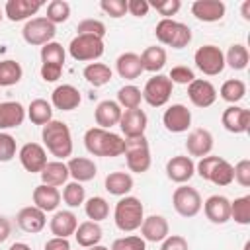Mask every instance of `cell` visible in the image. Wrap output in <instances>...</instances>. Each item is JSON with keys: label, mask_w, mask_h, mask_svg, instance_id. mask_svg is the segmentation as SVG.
Segmentation results:
<instances>
[{"label": "cell", "mask_w": 250, "mask_h": 250, "mask_svg": "<svg viewBox=\"0 0 250 250\" xmlns=\"http://www.w3.org/2000/svg\"><path fill=\"white\" fill-rule=\"evenodd\" d=\"M41 176V184L45 186H53V188H59V186H64L68 182V168L62 160H53V162H47L45 168L39 172Z\"/></svg>", "instance_id": "31"}, {"label": "cell", "mask_w": 250, "mask_h": 250, "mask_svg": "<svg viewBox=\"0 0 250 250\" xmlns=\"http://www.w3.org/2000/svg\"><path fill=\"white\" fill-rule=\"evenodd\" d=\"M86 250H109L107 246H102V244H96V246H90V248H86Z\"/></svg>", "instance_id": "59"}, {"label": "cell", "mask_w": 250, "mask_h": 250, "mask_svg": "<svg viewBox=\"0 0 250 250\" xmlns=\"http://www.w3.org/2000/svg\"><path fill=\"white\" fill-rule=\"evenodd\" d=\"M139 57H141L143 70L156 72V74H160V70L164 68L166 59H168L166 49H164V47H158V45H150V47H146Z\"/></svg>", "instance_id": "34"}, {"label": "cell", "mask_w": 250, "mask_h": 250, "mask_svg": "<svg viewBox=\"0 0 250 250\" xmlns=\"http://www.w3.org/2000/svg\"><path fill=\"white\" fill-rule=\"evenodd\" d=\"M21 76H23V68L18 61H12V59L0 61V86L2 88L18 84L21 80Z\"/></svg>", "instance_id": "41"}, {"label": "cell", "mask_w": 250, "mask_h": 250, "mask_svg": "<svg viewBox=\"0 0 250 250\" xmlns=\"http://www.w3.org/2000/svg\"><path fill=\"white\" fill-rule=\"evenodd\" d=\"M100 8L109 16V18H123L127 14V0H102Z\"/></svg>", "instance_id": "51"}, {"label": "cell", "mask_w": 250, "mask_h": 250, "mask_svg": "<svg viewBox=\"0 0 250 250\" xmlns=\"http://www.w3.org/2000/svg\"><path fill=\"white\" fill-rule=\"evenodd\" d=\"M205 217L213 223V225H225L230 221V199L225 195H209L203 205H201Z\"/></svg>", "instance_id": "17"}, {"label": "cell", "mask_w": 250, "mask_h": 250, "mask_svg": "<svg viewBox=\"0 0 250 250\" xmlns=\"http://www.w3.org/2000/svg\"><path fill=\"white\" fill-rule=\"evenodd\" d=\"M230 219H234L238 225H250V195H242L230 201Z\"/></svg>", "instance_id": "45"}, {"label": "cell", "mask_w": 250, "mask_h": 250, "mask_svg": "<svg viewBox=\"0 0 250 250\" xmlns=\"http://www.w3.org/2000/svg\"><path fill=\"white\" fill-rule=\"evenodd\" d=\"M84 211H86L88 221L102 223L109 215V203L102 195H94V197H90V199L84 201Z\"/></svg>", "instance_id": "42"}, {"label": "cell", "mask_w": 250, "mask_h": 250, "mask_svg": "<svg viewBox=\"0 0 250 250\" xmlns=\"http://www.w3.org/2000/svg\"><path fill=\"white\" fill-rule=\"evenodd\" d=\"M121 113H123V109L119 107L117 102H113V100H102V102L96 105L94 119H96V125H98V127L111 131L113 125H119Z\"/></svg>", "instance_id": "25"}, {"label": "cell", "mask_w": 250, "mask_h": 250, "mask_svg": "<svg viewBox=\"0 0 250 250\" xmlns=\"http://www.w3.org/2000/svg\"><path fill=\"white\" fill-rule=\"evenodd\" d=\"M2 18H4V12H2V10H0V21H2Z\"/></svg>", "instance_id": "60"}, {"label": "cell", "mask_w": 250, "mask_h": 250, "mask_svg": "<svg viewBox=\"0 0 250 250\" xmlns=\"http://www.w3.org/2000/svg\"><path fill=\"white\" fill-rule=\"evenodd\" d=\"M16 139L10 133L0 131V162H10L16 156Z\"/></svg>", "instance_id": "49"}, {"label": "cell", "mask_w": 250, "mask_h": 250, "mask_svg": "<svg viewBox=\"0 0 250 250\" xmlns=\"http://www.w3.org/2000/svg\"><path fill=\"white\" fill-rule=\"evenodd\" d=\"M109 250H146V242L137 234H129L115 238Z\"/></svg>", "instance_id": "48"}, {"label": "cell", "mask_w": 250, "mask_h": 250, "mask_svg": "<svg viewBox=\"0 0 250 250\" xmlns=\"http://www.w3.org/2000/svg\"><path fill=\"white\" fill-rule=\"evenodd\" d=\"M248 61L250 53L242 43H232L225 53V66H230L232 70H244L248 66Z\"/></svg>", "instance_id": "38"}, {"label": "cell", "mask_w": 250, "mask_h": 250, "mask_svg": "<svg viewBox=\"0 0 250 250\" xmlns=\"http://www.w3.org/2000/svg\"><path fill=\"white\" fill-rule=\"evenodd\" d=\"M53 25L64 23L70 18V4L64 0H51L47 4V16H45Z\"/></svg>", "instance_id": "44"}, {"label": "cell", "mask_w": 250, "mask_h": 250, "mask_svg": "<svg viewBox=\"0 0 250 250\" xmlns=\"http://www.w3.org/2000/svg\"><path fill=\"white\" fill-rule=\"evenodd\" d=\"M31 197H33V205H35V207H39V209H41V211H45V213L57 211V209H59V205H61V199H62V197H61L59 188L45 186V184H39V186L33 189Z\"/></svg>", "instance_id": "28"}, {"label": "cell", "mask_w": 250, "mask_h": 250, "mask_svg": "<svg viewBox=\"0 0 250 250\" xmlns=\"http://www.w3.org/2000/svg\"><path fill=\"white\" fill-rule=\"evenodd\" d=\"M16 223L18 227L27 232V234H37L45 229L47 225V213L41 211L39 207L35 205H27V207H21L16 215Z\"/></svg>", "instance_id": "18"}, {"label": "cell", "mask_w": 250, "mask_h": 250, "mask_svg": "<svg viewBox=\"0 0 250 250\" xmlns=\"http://www.w3.org/2000/svg\"><path fill=\"white\" fill-rule=\"evenodd\" d=\"M55 33H57V25H53L45 16H37V18L27 20L23 29H21L23 41L27 45H33V47H43V45L51 43Z\"/></svg>", "instance_id": "8"}, {"label": "cell", "mask_w": 250, "mask_h": 250, "mask_svg": "<svg viewBox=\"0 0 250 250\" xmlns=\"http://www.w3.org/2000/svg\"><path fill=\"white\" fill-rule=\"evenodd\" d=\"M84 146L90 154L94 156H104V158H115L121 156L125 150V139L109 129L102 127H90L84 133Z\"/></svg>", "instance_id": "1"}, {"label": "cell", "mask_w": 250, "mask_h": 250, "mask_svg": "<svg viewBox=\"0 0 250 250\" xmlns=\"http://www.w3.org/2000/svg\"><path fill=\"white\" fill-rule=\"evenodd\" d=\"M221 123L229 133H234V135L248 133V129H250V109L240 107V105H229L221 115Z\"/></svg>", "instance_id": "19"}, {"label": "cell", "mask_w": 250, "mask_h": 250, "mask_svg": "<svg viewBox=\"0 0 250 250\" xmlns=\"http://www.w3.org/2000/svg\"><path fill=\"white\" fill-rule=\"evenodd\" d=\"M125 160H127V168L135 174H145L150 164H152V156H150V146L146 137H133V139H125Z\"/></svg>", "instance_id": "6"}, {"label": "cell", "mask_w": 250, "mask_h": 250, "mask_svg": "<svg viewBox=\"0 0 250 250\" xmlns=\"http://www.w3.org/2000/svg\"><path fill=\"white\" fill-rule=\"evenodd\" d=\"M146 123L148 117L146 113L137 107V109H123L121 119H119V129L125 135V139H133V137H143L146 131Z\"/></svg>", "instance_id": "16"}, {"label": "cell", "mask_w": 250, "mask_h": 250, "mask_svg": "<svg viewBox=\"0 0 250 250\" xmlns=\"http://www.w3.org/2000/svg\"><path fill=\"white\" fill-rule=\"evenodd\" d=\"M170 234V225L162 215H148L141 223V238L145 242H162Z\"/></svg>", "instance_id": "22"}, {"label": "cell", "mask_w": 250, "mask_h": 250, "mask_svg": "<svg viewBox=\"0 0 250 250\" xmlns=\"http://www.w3.org/2000/svg\"><path fill=\"white\" fill-rule=\"evenodd\" d=\"M143 92L135 84H125L117 90V104L121 109H137L141 107Z\"/></svg>", "instance_id": "40"}, {"label": "cell", "mask_w": 250, "mask_h": 250, "mask_svg": "<svg viewBox=\"0 0 250 250\" xmlns=\"http://www.w3.org/2000/svg\"><path fill=\"white\" fill-rule=\"evenodd\" d=\"M10 250H31V246L25 244V242H14V244L10 246Z\"/></svg>", "instance_id": "58"}, {"label": "cell", "mask_w": 250, "mask_h": 250, "mask_svg": "<svg viewBox=\"0 0 250 250\" xmlns=\"http://www.w3.org/2000/svg\"><path fill=\"white\" fill-rule=\"evenodd\" d=\"M18 158H20L23 170L29 172V174H39L45 168V164L49 162L47 160V150L39 143H25L18 150Z\"/></svg>", "instance_id": "12"}, {"label": "cell", "mask_w": 250, "mask_h": 250, "mask_svg": "<svg viewBox=\"0 0 250 250\" xmlns=\"http://www.w3.org/2000/svg\"><path fill=\"white\" fill-rule=\"evenodd\" d=\"M188 98L195 107H211L217 100V88L205 80V78H195L188 84Z\"/></svg>", "instance_id": "13"}, {"label": "cell", "mask_w": 250, "mask_h": 250, "mask_svg": "<svg viewBox=\"0 0 250 250\" xmlns=\"http://www.w3.org/2000/svg\"><path fill=\"white\" fill-rule=\"evenodd\" d=\"M193 62L205 76H217L225 70V53L217 45H201L193 53Z\"/></svg>", "instance_id": "10"}, {"label": "cell", "mask_w": 250, "mask_h": 250, "mask_svg": "<svg viewBox=\"0 0 250 250\" xmlns=\"http://www.w3.org/2000/svg\"><path fill=\"white\" fill-rule=\"evenodd\" d=\"M76 227H78V217H76L72 211H68V209L55 211V215H53L51 221H49L51 232H53L55 236H59V238H68V236H72L74 230H76Z\"/></svg>", "instance_id": "26"}, {"label": "cell", "mask_w": 250, "mask_h": 250, "mask_svg": "<svg viewBox=\"0 0 250 250\" xmlns=\"http://www.w3.org/2000/svg\"><path fill=\"white\" fill-rule=\"evenodd\" d=\"M82 76L90 86L102 88L113 78V70L104 62H88L82 70Z\"/></svg>", "instance_id": "35"}, {"label": "cell", "mask_w": 250, "mask_h": 250, "mask_svg": "<svg viewBox=\"0 0 250 250\" xmlns=\"http://www.w3.org/2000/svg\"><path fill=\"white\" fill-rule=\"evenodd\" d=\"M160 250H189V246L182 234H168L160 242Z\"/></svg>", "instance_id": "53"}, {"label": "cell", "mask_w": 250, "mask_h": 250, "mask_svg": "<svg viewBox=\"0 0 250 250\" xmlns=\"http://www.w3.org/2000/svg\"><path fill=\"white\" fill-rule=\"evenodd\" d=\"M25 115L29 117V121L33 125H47L51 119H53V105L51 102L43 100V98H35L29 102L27 109H25Z\"/></svg>", "instance_id": "37"}, {"label": "cell", "mask_w": 250, "mask_h": 250, "mask_svg": "<svg viewBox=\"0 0 250 250\" xmlns=\"http://www.w3.org/2000/svg\"><path fill=\"white\" fill-rule=\"evenodd\" d=\"M170 78L172 84H189L191 80H195V74L189 66H184V64H178V66H172L170 74H166Z\"/></svg>", "instance_id": "50"}, {"label": "cell", "mask_w": 250, "mask_h": 250, "mask_svg": "<svg viewBox=\"0 0 250 250\" xmlns=\"http://www.w3.org/2000/svg\"><path fill=\"white\" fill-rule=\"evenodd\" d=\"M102 236H104V230H102L100 223H94V221L78 223V227L74 230V238H76L78 246H82V248H90V246L100 244Z\"/></svg>", "instance_id": "32"}, {"label": "cell", "mask_w": 250, "mask_h": 250, "mask_svg": "<svg viewBox=\"0 0 250 250\" xmlns=\"http://www.w3.org/2000/svg\"><path fill=\"white\" fill-rule=\"evenodd\" d=\"M172 88L174 84L170 82V78L166 74H154L152 78L146 80L143 92V100L150 105V107H162L168 104L170 96H172Z\"/></svg>", "instance_id": "11"}, {"label": "cell", "mask_w": 250, "mask_h": 250, "mask_svg": "<svg viewBox=\"0 0 250 250\" xmlns=\"http://www.w3.org/2000/svg\"><path fill=\"white\" fill-rule=\"evenodd\" d=\"M148 10H150L148 0H127V14L135 18H145Z\"/></svg>", "instance_id": "54"}, {"label": "cell", "mask_w": 250, "mask_h": 250, "mask_svg": "<svg viewBox=\"0 0 250 250\" xmlns=\"http://www.w3.org/2000/svg\"><path fill=\"white\" fill-rule=\"evenodd\" d=\"M104 188L107 193L117 197L129 195V191L133 189V176L129 172H109L104 180Z\"/></svg>", "instance_id": "33"}, {"label": "cell", "mask_w": 250, "mask_h": 250, "mask_svg": "<svg viewBox=\"0 0 250 250\" xmlns=\"http://www.w3.org/2000/svg\"><path fill=\"white\" fill-rule=\"evenodd\" d=\"M156 39L172 49H184L191 43V29L176 20H160L154 27Z\"/></svg>", "instance_id": "4"}, {"label": "cell", "mask_w": 250, "mask_h": 250, "mask_svg": "<svg viewBox=\"0 0 250 250\" xmlns=\"http://www.w3.org/2000/svg\"><path fill=\"white\" fill-rule=\"evenodd\" d=\"M145 219V207L139 197L135 195H123L113 209V221L115 227L121 232H135L141 229V223Z\"/></svg>", "instance_id": "3"}, {"label": "cell", "mask_w": 250, "mask_h": 250, "mask_svg": "<svg viewBox=\"0 0 250 250\" xmlns=\"http://www.w3.org/2000/svg\"><path fill=\"white\" fill-rule=\"evenodd\" d=\"M115 70L121 78L125 80H135L139 78L145 70H143V64H141V57L133 51H127V53H121L115 61Z\"/></svg>", "instance_id": "30"}, {"label": "cell", "mask_w": 250, "mask_h": 250, "mask_svg": "<svg viewBox=\"0 0 250 250\" xmlns=\"http://www.w3.org/2000/svg\"><path fill=\"white\" fill-rule=\"evenodd\" d=\"M68 55L78 62H96L104 55V39L94 35H76L68 43Z\"/></svg>", "instance_id": "7"}, {"label": "cell", "mask_w": 250, "mask_h": 250, "mask_svg": "<svg viewBox=\"0 0 250 250\" xmlns=\"http://www.w3.org/2000/svg\"><path fill=\"white\" fill-rule=\"evenodd\" d=\"M240 14H242V18H244L246 21H250V0H246V2L242 4V8H240Z\"/></svg>", "instance_id": "57"}, {"label": "cell", "mask_w": 250, "mask_h": 250, "mask_svg": "<svg viewBox=\"0 0 250 250\" xmlns=\"http://www.w3.org/2000/svg\"><path fill=\"white\" fill-rule=\"evenodd\" d=\"M10 232H12V225L6 217H0V244L6 242L10 238Z\"/></svg>", "instance_id": "56"}, {"label": "cell", "mask_w": 250, "mask_h": 250, "mask_svg": "<svg viewBox=\"0 0 250 250\" xmlns=\"http://www.w3.org/2000/svg\"><path fill=\"white\" fill-rule=\"evenodd\" d=\"M148 6L154 8L162 20H172V16H176L182 8V2L180 0H148Z\"/></svg>", "instance_id": "47"}, {"label": "cell", "mask_w": 250, "mask_h": 250, "mask_svg": "<svg viewBox=\"0 0 250 250\" xmlns=\"http://www.w3.org/2000/svg\"><path fill=\"white\" fill-rule=\"evenodd\" d=\"M172 205H174V211L180 217L191 219V217H195L201 211L203 199H201V195H199V191L195 188H191V186H180L172 193Z\"/></svg>", "instance_id": "9"}, {"label": "cell", "mask_w": 250, "mask_h": 250, "mask_svg": "<svg viewBox=\"0 0 250 250\" xmlns=\"http://www.w3.org/2000/svg\"><path fill=\"white\" fill-rule=\"evenodd\" d=\"M80 102H82V96L78 88L72 84H59L51 92V105L61 111H72L80 105Z\"/></svg>", "instance_id": "21"}, {"label": "cell", "mask_w": 250, "mask_h": 250, "mask_svg": "<svg viewBox=\"0 0 250 250\" xmlns=\"http://www.w3.org/2000/svg\"><path fill=\"white\" fill-rule=\"evenodd\" d=\"M39 57H41V70H39L41 78L45 82H57L64 68V59H66L64 47L57 41H51L41 47Z\"/></svg>", "instance_id": "5"}, {"label": "cell", "mask_w": 250, "mask_h": 250, "mask_svg": "<svg viewBox=\"0 0 250 250\" xmlns=\"http://www.w3.org/2000/svg\"><path fill=\"white\" fill-rule=\"evenodd\" d=\"M193 174H195V162L191 160V156L176 154L166 162V176L174 184L184 186L186 182L193 178Z\"/></svg>", "instance_id": "15"}, {"label": "cell", "mask_w": 250, "mask_h": 250, "mask_svg": "<svg viewBox=\"0 0 250 250\" xmlns=\"http://www.w3.org/2000/svg\"><path fill=\"white\" fill-rule=\"evenodd\" d=\"M76 35H94V37L104 39L105 37V23L100 20H94V18L82 20L76 25Z\"/></svg>", "instance_id": "46"}, {"label": "cell", "mask_w": 250, "mask_h": 250, "mask_svg": "<svg viewBox=\"0 0 250 250\" xmlns=\"http://www.w3.org/2000/svg\"><path fill=\"white\" fill-rule=\"evenodd\" d=\"M43 8V2L39 0H8L4 4V16L10 21H27L31 16H35Z\"/></svg>", "instance_id": "23"}, {"label": "cell", "mask_w": 250, "mask_h": 250, "mask_svg": "<svg viewBox=\"0 0 250 250\" xmlns=\"http://www.w3.org/2000/svg\"><path fill=\"white\" fill-rule=\"evenodd\" d=\"M61 197H62V201H64L70 209H74V207L84 205V201H86V189H84V186L78 184V182H66L64 188H62Z\"/></svg>", "instance_id": "43"}, {"label": "cell", "mask_w": 250, "mask_h": 250, "mask_svg": "<svg viewBox=\"0 0 250 250\" xmlns=\"http://www.w3.org/2000/svg\"><path fill=\"white\" fill-rule=\"evenodd\" d=\"M25 119V107L20 102H0V131L20 127Z\"/></svg>", "instance_id": "29"}, {"label": "cell", "mask_w": 250, "mask_h": 250, "mask_svg": "<svg viewBox=\"0 0 250 250\" xmlns=\"http://www.w3.org/2000/svg\"><path fill=\"white\" fill-rule=\"evenodd\" d=\"M227 6L221 0H195L191 4V14L195 20L205 21V23H213V21H221L225 18Z\"/></svg>", "instance_id": "24"}, {"label": "cell", "mask_w": 250, "mask_h": 250, "mask_svg": "<svg viewBox=\"0 0 250 250\" xmlns=\"http://www.w3.org/2000/svg\"><path fill=\"white\" fill-rule=\"evenodd\" d=\"M41 139H43L45 150L57 156L59 160H64L72 154V135L64 121L51 119L47 125H43Z\"/></svg>", "instance_id": "2"}, {"label": "cell", "mask_w": 250, "mask_h": 250, "mask_svg": "<svg viewBox=\"0 0 250 250\" xmlns=\"http://www.w3.org/2000/svg\"><path fill=\"white\" fill-rule=\"evenodd\" d=\"M207 182L219 186V188H225V186H230L234 182V172H232V164L221 156H217L215 164L211 166L209 174H207Z\"/></svg>", "instance_id": "36"}, {"label": "cell", "mask_w": 250, "mask_h": 250, "mask_svg": "<svg viewBox=\"0 0 250 250\" xmlns=\"http://www.w3.org/2000/svg\"><path fill=\"white\" fill-rule=\"evenodd\" d=\"M45 250H70V242L68 238H59V236H53L45 242L43 246Z\"/></svg>", "instance_id": "55"}, {"label": "cell", "mask_w": 250, "mask_h": 250, "mask_svg": "<svg viewBox=\"0 0 250 250\" xmlns=\"http://www.w3.org/2000/svg\"><path fill=\"white\" fill-rule=\"evenodd\" d=\"M162 123L170 133H186L191 125V111L184 104H172L164 109Z\"/></svg>", "instance_id": "14"}, {"label": "cell", "mask_w": 250, "mask_h": 250, "mask_svg": "<svg viewBox=\"0 0 250 250\" xmlns=\"http://www.w3.org/2000/svg\"><path fill=\"white\" fill-rule=\"evenodd\" d=\"M213 145H215V139L211 135L209 129H193L188 139H186V150L189 156H197V158H203L207 154H211L213 150Z\"/></svg>", "instance_id": "20"}, {"label": "cell", "mask_w": 250, "mask_h": 250, "mask_svg": "<svg viewBox=\"0 0 250 250\" xmlns=\"http://www.w3.org/2000/svg\"><path fill=\"white\" fill-rule=\"evenodd\" d=\"M66 168H68V176L72 178V182H78V184L90 182L98 174V166L94 164L92 158H86V156H74V158H70L66 162Z\"/></svg>", "instance_id": "27"}, {"label": "cell", "mask_w": 250, "mask_h": 250, "mask_svg": "<svg viewBox=\"0 0 250 250\" xmlns=\"http://www.w3.org/2000/svg\"><path fill=\"white\" fill-rule=\"evenodd\" d=\"M234 172V182H238L242 188H250V160L242 158L232 166Z\"/></svg>", "instance_id": "52"}, {"label": "cell", "mask_w": 250, "mask_h": 250, "mask_svg": "<svg viewBox=\"0 0 250 250\" xmlns=\"http://www.w3.org/2000/svg\"><path fill=\"white\" fill-rule=\"evenodd\" d=\"M219 96L229 102L230 105H236L244 96H246V84L238 78H229L223 82V86L219 88Z\"/></svg>", "instance_id": "39"}]
</instances>
